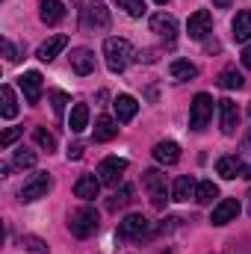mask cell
<instances>
[{
  "label": "cell",
  "instance_id": "cell-2",
  "mask_svg": "<svg viewBox=\"0 0 251 254\" xmlns=\"http://www.w3.org/2000/svg\"><path fill=\"white\" fill-rule=\"evenodd\" d=\"M98 210L95 207H80V210H74L71 213V219H68V231L77 237V240H86V237H92L95 231H98Z\"/></svg>",
  "mask_w": 251,
  "mask_h": 254
},
{
  "label": "cell",
  "instance_id": "cell-26",
  "mask_svg": "<svg viewBox=\"0 0 251 254\" xmlns=\"http://www.w3.org/2000/svg\"><path fill=\"white\" fill-rule=\"evenodd\" d=\"M219 86H222V89H243L246 80H243V74L231 65V68H225V71L219 74Z\"/></svg>",
  "mask_w": 251,
  "mask_h": 254
},
{
  "label": "cell",
  "instance_id": "cell-24",
  "mask_svg": "<svg viewBox=\"0 0 251 254\" xmlns=\"http://www.w3.org/2000/svg\"><path fill=\"white\" fill-rule=\"evenodd\" d=\"M68 127H71L74 133H83V130L89 127V107H86V104H74L71 119H68Z\"/></svg>",
  "mask_w": 251,
  "mask_h": 254
},
{
  "label": "cell",
  "instance_id": "cell-1",
  "mask_svg": "<svg viewBox=\"0 0 251 254\" xmlns=\"http://www.w3.org/2000/svg\"><path fill=\"white\" fill-rule=\"evenodd\" d=\"M104 60H107V68L113 74H122L127 68V63L133 60V48L127 39H107L104 42Z\"/></svg>",
  "mask_w": 251,
  "mask_h": 254
},
{
  "label": "cell",
  "instance_id": "cell-5",
  "mask_svg": "<svg viewBox=\"0 0 251 254\" xmlns=\"http://www.w3.org/2000/svg\"><path fill=\"white\" fill-rule=\"evenodd\" d=\"M125 172H127L125 157H107V160H101V166H98V181L107 184V187H119V181H122Z\"/></svg>",
  "mask_w": 251,
  "mask_h": 254
},
{
  "label": "cell",
  "instance_id": "cell-39",
  "mask_svg": "<svg viewBox=\"0 0 251 254\" xmlns=\"http://www.w3.org/2000/svg\"><path fill=\"white\" fill-rule=\"evenodd\" d=\"M213 6H216V9H228V6H231V0H213Z\"/></svg>",
  "mask_w": 251,
  "mask_h": 254
},
{
  "label": "cell",
  "instance_id": "cell-21",
  "mask_svg": "<svg viewBox=\"0 0 251 254\" xmlns=\"http://www.w3.org/2000/svg\"><path fill=\"white\" fill-rule=\"evenodd\" d=\"M116 136H119L116 119H110V116H98V122H95V139H98V142H110V139H116Z\"/></svg>",
  "mask_w": 251,
  "mask_h": 254
},
{
  "label": "cell",
  "instance_id": "cell-15",
  "mask_svg": "<svg viewBox=\"0 0 251 254\" xmlns=\"http://www.w3.org/2000/svg\"><path fill=\"white\" fill-rule=\"evenodd\" d=\"M216 172H219L225 181H234V178H243L246 166H243V160H240V157L228 154V157H219V163H216Z\"/></svg>",
  "mask_w": 251,
  "mask_h": 254
},
{
  "label": "cell",
  "instance_id": "cell-22",
  "mask_svg": "<svg viewBox=\"0 0 251 254\" xmlns=\"http://www.w3.org/2000/svg\"><path fill=\"white\" fill-rule=\"evenodd\" d=\"M195 190H198V184L189 178V175H181L178 181H175V192H172V201H189V198H195Z\"/></svg>",
  "mask_w": 251,
  "mask_h": 254
},
{
  "label": "cell",
  "instance_id": "cell-19",
  "mask_svg": "<svg viewBox=\"0 0 251 254\" xmlns=\"http://www.w3.org/2000/svg\"><path fill=\"white\" fill-rule=\"evenodd\" d=\"M113 110H116V119H119V122H130V119L139 113V104H136V98H130V95H119V98L113 101Z\"/></svg>",
  "mask_w": 251,
  "mask_h": 254
},
{
  "label": "cell",
  "instance_id": "cell-31",
  "mask_svg": "<svg viewBox=\"0 0 251 254\" xmlns=\"http://www.w3.org/2000/svg\"><path fill=\"white\" fill-rule=\"evenodd\" d=\"M116 3L125 9L127 15H133V18H139L145 12V0H116Z\"/></svg>",
  "mask_w": 251,
  "mask_h": 254
},
{
  "label": "cell",
  "instance_id": "cell-14",
  "mask_svg": "<svg viewBox=\"0 0 251 254\" xmlns=\"http://www.w3.org/2000/svg\"><path fill=\"white\" fill-rule=\"evenodd\" d=\"M68 48V36H51L48 42H42L39 45V51H36V57L42 60V63H51V60H57V54Z\"/></svg>",
  "mask_w": 251,
  "mask_h": 254
},
{
  "label": "cell",
  "instance_id": "cell-9",
  "mask_svg": "<svg viewBox=\"0 0 251 254\" xmlns=\"http://www.w3.org/2000/svg\"><path fill=\"white\" fill-rule=\"evenodd\" d=\"M210 27H213V15H210L207 9L192 12L189 21H187V33H189V39H195V42H201V39L210 33Z\"/></svg>",
  "mask_w": 251,
  "mask_h": 254
},
{
  "label": "cell",
  "instance_id": "cell-17",
  "mask_svg": "<svg viewBox=\"0 0 251 254\" xmlns=\"http://www.w3.org/2000/svg\"><path fill=\"white\" fill-rule=\"evenodd\" d=\"M98 192H101V181H98L95 175H83V178L74 184V195L83 198V201H95Z\"/></svg>",
  "mask_w": 251,
  "mask_h": 254
},
{
  "label": "cell",
  "instance_id": "cell-35",
  "mask_svg": "<svg viewBox=\"0 0 251 254\" xmlns=\"http://www.w3.org/2000/svg\"><path fill=\"white\" fill-rule=\"evenodd\" d=\"M21 133H24L21 127H9V130H6V133L0 136V145H3V148H9V145H12V142H15V139L21 136Z\"/></svg>",
  "mask_w": 251,
  "mask_h": 254
},
{
  "label": "cell",
  "instance_id": "cell-12",
  "mask_svg": "<svg viewBox=\"0 0 251 254\" xmlns=\"http://www.w3.org/2000/svg\"><path fill=\"white\" fill-rule=\"evenodd\" d=\"M18 86H21L27 104H39V98H42V74H39V71H27V74H21Z\"/></svg>",
  "mask_w": 251,
  "mask_h": 254
},
{
  "label": "cell",
  "instance_id": "cell-10",
  "mask_svg": "<svg viewBox=\"0 0 251 254\" xmlns=\"http://www.w3.org/2000/svg\"><path fill=\"white\" fill-rule=\"evenodd\" d=\"M83 27H95V30H107L110 27V9L104 3H89L83 9Z\"/></svg>",
  "mask_w": 251,
  "mask_h": 254
},
{
  "label": "cell",
  "instance_id": "cell-40",
  "mask_svg": "<svg viewBox=\"0 0 251 254\" xmlns=\"http://www.w3.org/2000/svg\"><path fill=\"white\" fill-rule=\"evenodd\" d=\"M154 3H157V6H166V3H169V0H154Z\"/></svg>",
  "mask_w": 251,
  "mask_h": 254
},
{
  "label": "cell",
  "instance_id": "cell-36",
  "mask_svg": "<svg viewBox=\"0 0 251 254\" xmlns=\"http://www.w3.org/2000/svg\"><path fill=\"white\" fill-rule=\"evenodd\" d=\"M3 57H6L9 63H15V60H18V54H15V45H12L9 39H3Z\"/></svg>",
  "mask_w": 251,
  "mask_h": 254
},
{
  "label": "cell",
  "instance_id": "cell-38",
  "mask_svg": "<svg viewBox=\"0 0 251 254\" xmlns=\"http://www.w3.org/2000/svg\"><path fill=\"white\" fill-rule=\"evenodd\" d=\"M243 65L251 71V48H246V51H243Z\"/></svg>",
  "mask_w": 251,
  "mask_h": 254
},
{
  "label": "cell",
  "instance_id": "cell-23",
  "mask_svg": "<svg viewBox=\"0 0 251 254\" xmlns=\"http://www.w3.org/2000/svg\"><path fill=\"white\" fill-rule=\"evenodd\" d=\"M42 21L45 24H60L65 18V6L60 3V0H42Z\"/></svg>",
  "mask_w": 251,
  "mask_h": 254
},
{
  "label": "cell",
  "instance_id": "cell-7",
  "mask_svg": "<svg viewBox=\"0 0 251 254\" xmlns=\"http://www.w3.org/2000/svg\"><path fill=\"white\" fill-rule=\"evenodd\" d=\"M142 187H145V192L151 195L154 207H166V175H163V172L148 169V172L142 175Z\"/></svg>",
  "mask_w": 251,
  "mask_h": 254
},
{
  "label": "cell",
  "instance_id": "cell-29",
  "mask_svg": "<svg viewBox=\"0 0 251 254\" xmlns=\"http://www.w3.org/2000/svg\"><path fill=\"white\" fill-rule=\"evenodd\" d=\"M33 139H36V145H39V148H45L48 154H51V151H57V136H54V133H48L45 127H36V130H33Z\"/></svg>",
  "mask_w": 251,
  "mask_h": 254
},
{
  "label": "cell",
  "instance_id": "cell-20",
  "mask_svg": "<svg viewBox=\"0 0 251 254\" xmlns=\"http://www.w3.org/2000/svg\"><path fill=\"white\" fill-rule=\"evenodd\" d=\"M234 39L243 45V42H249L251 39V9H243V12H237V18H234Z\"/></svg>",
  "mask_w": 251,
  "mask_h": 254
},
{
  "label": "cell",
  "instance_id": "cell-3",
  "mask_svg": "<svg viewBox=\"0 0 251 254\" xmlns=\"http://www.w3.org/2000/svg\"><path fill=\"white\" fill-rule=\"evenodd\" d=\"M119 237L127 240V243H142V240L151 237V222L142 213H130V216L122 219V225H119Z\"/></svg>",
  "mask_w": 251,
  "mask_h": 254
},
{
  "label": "cell",
  "instance_id": "cell-11",
  "mask_svg": "<svg viewBox=\"0 0 251 254\" xmlns=\"http://www.w3.org/2000/svg\"><path fill=\"white\" fill-rule=\"evenodd\" d=\"M151 33H157V36H163V39H175L178 36V18L175 15H169V12H157V15H151Z\"/></svg>",
  "mask_w": 251,
  "mask_h": 254
},
{
  "label": "cell",
  "instance_id": "cell-42",
  "mask_svg": "<svg viewBox=\"0 0 251 254\" xmlns=\"http://www.w3.org/2000/svg\"><path fill=\"white\" fill-rule=\"evenodd\" d=\"M249 198H251V192H249Z\"/></svg>",
  "mask_w": 251,
  "mask_h": 254
},
{
  "label": "cell",
  "instance_id": "cell-16",
  "mask_svg": "<svg viewBox=\"0 0 251 254\" xmlns=\"http://www.w3.org/2000/svg\"><path fill=\"white\" fill-rule=\"evenodd\" d=\"M71 68H74V74H80V77L92 74V71H95V54H92L89 48H77V51L71 54Z\"/></svg>",
  "mask_w": 251,
  "mask_h": 254
},
{
  "label": "cell",
  "instance_id": "cell-6",
  "mask_svg": "<svg viewBox=\"0 0 251 254\" xmlns=\"http://www.w3.org/2000/svg\"><path fill=\"white\" fill-rule=\"evenodd\" d=\"M51 175L48 172H36L30 181H24V187H21V201H39V198H45L48 192H51Z\"/></svg>",
  "mask_w": 251,
  "mask_h": 254
},
{
  "label": "cell",
  "instance_id": "cell-37",
  "mask_svg": "<svg viewBox=\"0 0 251 254\" xmlns=\"http://www.w3.org/2000/svg\"><path fill=\"white\" fill-rule=\"evenodd\" d=\"M83 157V145H71L68 148V160H80Z\"/></svg>",
  "mask_w": 251,
  "mask_h": 254
},
{
  "label": "cell",
  "instance_id": "cell-4",
  "mask_svg": "<svg viewBox=\"0 0 251 254\" xmlns=\"http://www.w3.org/2000/svg\"><path fill=\"white\" fill-rule=\"evenodd\" d=\"M210 119H213V98L207 92H201V95H195V101L189 107V127L192 130H204Z\"/></svg>",
  "mask_w": 251,
  "mask_h": 254
},
{
  "label": "cell",
  "instance_id": "cell-27",
  "mask_svg": "<svg viewBox=\"0 0 251 254\" xmlns=\"http://www.w3.org/2000/svg\"><path fill=\"white\" fill-rule=\"evenodd\" d=\"M216 198H219V187L213 181H201L198 184V190H195V201L198 204H213Z\"/></svg>",
  "mask_w": 251,
  "mask_h": 254
},
{
  "label": "cell",
  "instance_id": "cell-30",
  "mask_svg": "<svg viewBox=\"0 0 251 254\" xmlns=\"http://www.w3.org/2000/svg\"><path fill=\"white\" fill-rule=\"evenodd\" d=\"M12 163H15L18 169H33V166H36V151L18 148V151H15V157H12Z\"/></svg>",
  "mask_w": 251,
  "mask_h": 254
},
{
  "label": "cell",
  "instance_id": "cell-25",
  "mask_svg": "<svg viewBox=\"0 0 251 254\" xmlns=\"http://www.w3.org/2000/svg\"><path fill=\"white\" fill-rule=\"evenodd\" d=\"M169 74H172L175 80H192V77L198 74V68L189 63V60H175V63L169 65Z\"/></svg>",
  "mask_w": 251,
  "mask_h": 254
},
{
  "label": "cell",
  "instance_id": "cell-13",
  "mask_svg": "<svg viewBox=\"0 0 251 254\" xmlns=\"http://www.w3.org/2000/svg\"><path fill=\"white\" fill-rule=\"evenodd\" d=\"M219 113H222V133H225V136H234L237 122H240V110H237V104H234L231 98H225V101H219Z\"/></svg>",
  "mask_w": 251,
  "mask_h": 254
},
{
  "label": "cell",
  "instance_id": "cell-18",
  "mask_svg": "<svg viewBox=\"0 0 251 254\" xmlns=\"http://www.w3.org/2000/svg\"><path fill=\"white\" fill-rule=\"evenodd\" d=\"M154 157L163 166H175L181 160V148H178V142H157L154 145Z\"/></svg>",
  "mask_w": 251,
  "mask_h": 254
},
{
  "label": "cell",
  "instance_id": "cell-41",
  "mask_svg": "<svg viewBox=\"0 0 251 254\" xmlns=\"http://www.w3.org/2000/svg\"><path fill=\"white\" fill-rule=\"evenodd\" d=\"M246 145H249V148H251V127H249V139H246Z\"/></svg>",
  "mask_w": 251,
  "mask_h": 254
},
{
  "label": "cell",
  "instance_id": "cell-8",
  "mask_svg": "<svg viewBox=\"0 0 251 254\" xmlns=\"http://www.w3.org/2000/svg\"><path fill=\"white\" fill-rule=\"evenodd\" d=\"M237 216H240V198H225V201H219V204L213 207L210 222H213L216 228H222V225H228V222H237Z\"/></svg>",
  "mask_w": 251,
  "mask_h": 254
},
{
  "label": "cell",
  "instance_id": "cell-32",
  "mask_svg": "<svg viewBox=\"0 0 251 254\" xmlns=\"http://www.w3.org/2000/svg\"><path fill=\"white\" fill-rule=\"evenodd\" d=\"M21 246H24L30 254H51V252H48V246H45L39 237H24V243H21Z\"/></svg>",
  "mask_w": 251,
  "mask_h": 254
},
{
  "label": "cell",
  "instance_id": "cell-33",
  "mask_svg": "<svg viewBox=\"0 0 251 254\" xmlns=\"http://www.w3.org/2000/svg\"><path fill=\"white\" fill-rule=\"evenodd\" d=\"M65 104H68V95H65V92H51V107H54L57 116L65 113Z\"/></svg>",
  "mask_w": 251,
  "mask_h": 254
},
{
  "label": "cell",
  "instance_id": "cell-28",
  "mask_svg": "<svg viewBox=\"0 0 251 254\" xmlns=\"http://www.w3.org/2000/svg\"><path fill=\"white\" fill-rule=\"evenodd\" d=\"M0 95H3V119L9 122V119H15L18 116V101H15V92H12V86H3L0 89Z\"/></svg>",
  "mask_w": 251,
  "mask_h": 254
},
{
  "label": "cell",
  "instance_id": "cell-34",
  "mask_svg": "<svg viewBox=\"0 0 251 254\" xmlns=\"http://www.w3.org/2000/svg\"><path fill=\"white\" fill-rule=\"evenodd\" d=\"M130 195H133V190H130V187H125L122 192H116V198L110 201V207H113V210H116V207H125L127 201H130Z\"/></svg>",
  "mask_w": 251,
  "mask_h": 254
}]
</instances>
